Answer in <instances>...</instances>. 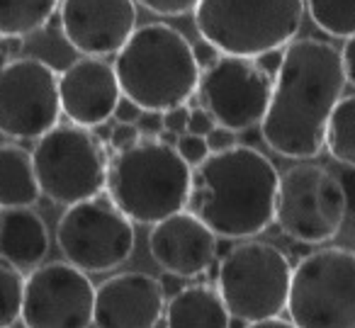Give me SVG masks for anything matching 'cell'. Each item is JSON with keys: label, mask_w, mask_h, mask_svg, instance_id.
<instances>
[{"label": "cell", "mask_w": 355, "mask_h": 328, "mask_svg": "<svg viewBox=\"0 0 355 328\" xmlns=\"http://www.w3.org/2000/svg\"><path fill=\"white\" fill-rule=\"evenodd\" d=\"M175 151L180 153V158H183L190 168H198L200 163L209 156L207 139L198 137V134H190V132H185V134H180V137H178Z\"/></svg>", "instance_id": "25"}, {"label": "cell", "mask_w": 355, "mask_h": 328, "mask_svg": "<svg viewBox=\"0 0 355 328\" xmlns=\"http://www.w3.org/2000/svg\"><path fill=\"white\" fill-rule=\"evenodd\" d=\"M205 139H207L209 153L229 151V148L236 146V132H232V129H224V127H214Z\"/></svg>", "instance_id": "30"}, {"label": "cell", "mask_w": 355, "mask_h": 328, "mask_svg": "<svg viewBox=\"0 0 355 328\" xmlns=\"http://www.w3.org/2000/svg\"><path fill=\"white\" fill-rule=\"evenodd\" d=\"M141 139V134H139L137 124H124V122H117L112 127V132H110V139H107V146L112 148L114 153L117 151H124V148L134 146V144Z\"/></svg>", "instance_id": "27"}, {"label": "cell", "mask_w": 355, "mask_h": 328, "mask_svg": "<svg viewBox=\"0 0 355 328\" xmlns=\"http://www.w3.org/2000/svg\"><path fill=\"white\" fill-rule=\"evenodd\" d=\"M311 22L338 40L355 37V0H304Z\"/></svg>", "instance_id": "23"}, {"label": "cell", "mask_w": 355, "mask_h": 328, "mask_svg": "<svg viewBox=\"0 0 355 328\" xmlns=\"http://www.w3.org/2000/svg\"><path fill=\"white\" fill-rule=\"evenodd\" d=\"M10 59H12V56H10V49H8V40H3V37H0V69H3V66H6Z\"/></svg>", "instance_id": "38"}, {"label": "cell", "mask_w": 355, "mask_h": 328, "mask_svg": "<svg viewBox=\"0 0 355 328\" xmlns=\"http://www.w3.org/2000/svg\"><path fill=\"white\" fill-rule=\"evenodd\" d=\"M22 297H25L22 270L0 258V328L15 326L22 313Z\"/></svg>", "instance_id": "24"}, {"label": "cell", "mask_w": 355, "mask_h": 328, "mask_svg": "<svg viewBox=\"0 0 355 328\" xmlns=\"http://www.w3.org/2000/svg\"><path fill=\"white\" fill-rule=\"evenodd\" d=\"M304 12V0H200L195 27L219 54L256 59L295 42Z\"/></svg>", "instance_id": "5"}, {"label": "cell", "mask_w": 355, "mask_h": 328, "mask_svg": "<svg viewBox=\"0 0 355 328\" xmlns=\"http://www.w3.org/2000/svg\"><path fill=\"white\" fill-rule=\"evenodd\" d=\"M112 66L124 98L153 112L188 103L202 74L188 37L166 22L137 27L114 54Z\"/></svg>", "instance_id": "3"}, {"label": "cell", "mask_w": 355, "mask_h": 328, "mask_svg": "<svg viewBox=\"0 0 355 328\" xmlns=\"http://www.w3.org/2000/svg\"><path fill=\"white\" fill-rule=\"evenodd\" d=\"M188 119H190V107L188 105H178L163 112V132H171L175 137L188 132Z\"/></svg>", "instance_id": "28"}, {"label": "cell", "mask_w": 355, "mask_h": 328, "mask_svg": "<svg viewBox=\"0 0 355 328\" xmlns=\"http://www.w3.org/2000/svg\"><path fill=\"white\" fill-rule=\"evenodd\" d=\"M141 112L144 110L139 107L137 103H132L129 98H119V103H117V107H114V114L112 117L117 119V122H124V124H137V119L141 117Z\"/></svg>", "instance_id": "32"}, {"label": "cell", "mask_w": 355, "mask_h": 328, "mask_svg": "<svg viewBox=\"0 0 355 328\" xmlns=\"http://www.w3.org/2000/svg\"><path fill=\"white\" fill-rule=\"evenodd\" d=\"M193 168L175 146L161 139H139L110 156L105 192L132 224H158L188 207Z\"/></svg>", "instance_id": "4"}, {"label": "cell", "mask_w": 355, "mask_h": 328, "mask_svg": "<svg viewBox=\"0 0 355 328\" xmlns=\"http://www.w3.org/2000/svg\"><path fill=\"white\" fill-rule=\"evenodd\" d=\"M153 328H168V326H166V321H163V318H161V321H158V323H156V326H153Z\"/></svg>", "instance_id": "39"}, {"label": "cell", "mask_w": 355, "mask_h": 328, "mask_svg": "<svg viewBox=\"0 0 355 328\" xmlns=\"http://www.w3.org/2000/svg\"><path fill=\"white\" fill-rule=\"evenodd\" d=\"M338 180L345 192V205H348V214H355V168L345 166L343 173H338Z\"/></svg>", "instance_id": "34"}, {"label": "cell", "mask_w": 355, "mask_h": 328, "mask_svg": "<svg viewBox=\"0 0 355 328\" xmlns=\"http://www.w3.org/2000/svg\"><path fill=\"white\" fill-rule=\"evenodd\" d=\"M137 129L144 139H158V134L163 132V112L144 110L141 117L137 119Z\"/></svg>", "instance_id": "29"}, {"label": "cell", "mask_w": 355, "mask_h": 328, "mask_svg": "<svg viewBox=\"0 0 355 328\" xmlns=\"http://www.w3.org/2000/svg\"><path fill=\"white\" fill-rule=\"evenodd\" d=\"M56 243L66 263L83 273H110L134 253V224L107 195L66 207L56 224Z\"/></svg>", "instance_id": "10"}, {"label": "cell", "mask_w": 355, "mask_h": 328, "mask_svg": "<svg viewBox=\"0 0 355 328\" xmlns=\"http://www.w3.org/2000/svg\"><path fill=\"white\" fill-rule=\"evenodd\" d=\"M334 161L355 168V95H345L334 107L326 127V146Z\"/></svg>", "instance_id": "22"}, {"label": "cell", "mask_w": 355, "mask_h": 328, "mask_svg": "<svg viewBox=\"0 0 355 328\" xmlns=\"http://www.w3.org/2000/svg\"><path fill=\"white\" fill-rule=\"evenodd\" d=\"M256 61L261 64V69L266 71V74H270L272 78H275L277 71H280V64H282V49H277V51H266V54L256 56Z\"/></svg>", "instance_id": "36"}, {"label": "cell", "mask_w": 355, "mask_h": 328, "mask_svg": "<svg viewBox=\"0 0 355 328\" xmlns=\"http://www.w3.org/2000/svg\"><path fill=\"white\" fill-rule=\"evenodd\" d=\"M340 61H343V74L345 80L355 85V37L345 40L343 49H340Z\"/></svg>", "instance_id": "33"}, {"label": "cell", "mask_w": 355, "mask_h": 328, "mask_svg": "<svg viewBox=\"0 0 355 328\" xmlns=\"http://www.w3.org/2000/svg\"><path fill=\"white\" fill-rule=\"evenodd\" d=\"M93 309L95 284L66 260L40 265L25 277L20 313L25 328H88Z\"/></svg>", "instance_id": "13"}, {"label": "cell", "mask_w": 355, "mask_h": 328, "mask_svg": "<svg viewBox=\"0 0 355 328\" xmlns=\"http://www.w3.org/2000/svg\"><path fill=\"white\" fill-rule=\"evenodd\" d=\"M10 328H12V326H10Z\"/></svg>", "instance_id": "40"}, {"label": "cell", "mask_w": 355, "mask_h": 328, "mask_svg": "<svg viewBox=\"0 0 355 328\" xmlns=\"http://www.w3.org/2000/svg\"><path fill=\"white\" fill-rule=\"evenodd\" d=\"M59 20L64 40L83 56L117 54L137 30L134 0H61Z\"/></svg>", "instance_id": "14"}, {"label": "cell", "mask_w": 355, "mask_h": 328, "mask_svg": "<svg viewBox=\"0 0 355 328\" xmlns=\"http://www.w3.org/2000/svg\"><path fill=\"white\" fill-rule=\"evenodd\" d=\"M277 185L275 163L258 148L236 144L193 168L188 212L222 241L256 239L275 221Z\"/></svg>", "instance_id": "2"}, {"label": "cell", "mask_w": 355, "mask_h": 328, "mask_svg": "<svg viewBox=\"0 0 355 328\" xmlns=\"http://www.w3.org/2000/svg\"><path fill=\"white\" fill-rule=\"evenodd\" d=\"M122 90L114 66L98 56H80L59 76L61 114L85 129L107 124Z\"/></svg>", "instance_id": "15"}, {"label": "cell", "mask_w": 355, "mask_h": 328, "mask_svg": "<svg viewBox=\"0 0 355 328\" xmlns=\"http://www.w3.org/2000/svg\"><path fill=\"white\" fill-rule=\"evenodd\" d=\"M270 74L251 56L217 54L200 74L198 100L217 127L248 132L261 127L272 95Z\"/></svg>", "instance_id": "11"}, {"label": "cell", "mask_w": 355, "mask_h": 328, "mask_svg": "<svg viewBox=\"0 0 355 328\" xmlns=\"http://www.w3.org/2000/svg\"><path fill=\"white\" fill-rule=\"evenodd\" d=\"M59 74L35 56H15L0 69V134L42 139L59 124Z\"/></svg>", "instance_id": "12"}, {"label": "cell", "mask_w": 355, "mask_h": 328, "mask_svg": "<svg viewBox=\"0 0 355 328\" xmlns=\"http://www.w3.org/2000/svg\"><path fill=\"white\" fill-rule=\"evenodd\" d=\"M292 265L272 243L256 239L229 245L217 260V282L232 318L243 323L277 318L287 309Z\"/></svg>", "instance_id": "6"}, {"label": "cell", "mask_w": 355, "mask_h": 328, "mask_svg": "<svg viewBox=\"0 0 355 328\" xmlns=\"http://www.w3.org/2000/svg\"><path fill=\"white\" fill-rule=\"evenodd\" d=\"M290 321L297 328H355V250L319 248L292 270Z\"/></svg>", "instance_id": "8"}, {"label": "cell", "mask_w": 355, "mask_h": 328, "mask_svg": "<svg viewBox=\"0 0 355 328\" xmlns=\"http://www.w3.org/2000/svg\"><path fill=\"white\" fill-rule=\"evenodd\" d=\"M217 127L212 117H209L207 110L202 107H193L190 110V119H188V132L190 134H198V137H207L212 129Z\"/></svg>", "instance_id": "31"}, {"label": "cell", "mask_w": 355, "mask_h": 328, "mask_svg": "<svg viewBox=\"0 0 355 328\" xmlns=\"http://www.w3.org/2000/svg\"><path fill=\"white\" fill-rule=\"evenodd\" d=\"M345 83L340 51L331 42L311 37L290 42L282 49L261 139L285 158H316L326 146V127Z\"/></svg>", "instance_id": "1"}, {"label": "cell", "mask_w": 355, "mask_h": 328, "mask_svg": "<svg viewBox=\"0 0 355 328\" xmlns=\"http://www.w3.org/2000/svg\"><path fill=\"white\" fill-rule=\"evenodd\" d=\"M348 216L338 175L324 166L302 161L280 175L275 221L285 236L300 243H326L336 239Z\"/></svg>", "instance_id": "9"}, {"label": "cell", "mask_w": 355, "mask_h": 328, "mask_svg": "<svg viewBox=\"0 0 355 328\" xmlns=\"http://www.w3.org/2000/svg\"><path fill=\"white\" fill-rule=\"evenodd\" d=\"M219 239L193 214L183 209L153 224L148 234V250L163 273L180 277H202L217 260Z\"/></svg>", "instance_id": "17"}, {"label": "cell", "mask_w": 355, "mask_h": 328, "mask_svg": "<svg viewBox=\"0 0 355 328\" xmlns=\"http://www.w3.org/2000/svg\"><path fill=\"white\" fill-rule=\"evenodd\" d=\"M246 328H297L292 321H285V318H263V321H253L248 323Z\"/></svg>", "instance_id": "37"}, {"label": "cell", "mask_w": 355, "mask_h": 328, "mask_svg": "<svg viewBox=\"0 0 355 328\" xmlns=\"http://www.w3.org/2000/svg\"><path fill=\"white\" fill-rule=\"evenodd\" d=\"M61 0H0V37L22 40L44 30Z\"/></svg>", "instance_id": "21"}, {"label": "cell", "mask_w": 355, "mask_h": 328, "mask_svg": "<svg viewBox=\"0 0 355 328\" xmlns=\"http://www.w3.org/2000/svg\"><path fill=\"white\" fill-rule=\"evenodd\" d=\"M49 253V229L32 207L0 209V258L17 270H35Z\"/></svg>", "instance_id": "18"}, {"label": "cell", "mask_w": 355, "mask_h": 328, "mask_svg": "<svg viewBox=\"0 0 355 328\" xmlns=\"http://www.w3.org/2000/svg\"><path fill=\"white\" fill-rule=\"evenodd\" d=\"M166 313L158 277L119 273L95 287L93 323L98 328H153Z\"/></svg>", "instance_id": "16"}, {"label": "cell", "mask_w": 355, "mask_h": 328, "mask_svg": "<svg viewBox=\"0 0 355 328\" xmlns=\"http://www.w3.org/2000/svg\"><path fill=\"white\" fill-rule=\"evenodd\" d=\"M37 182L54 205H78L103 195L107 182V144L93 129L56 124L32 148Z\"/></svg>", "instance_id": "7"}, {"label": "cell", "mask_w": 355, "mask_h": 328, "mask_svg": "<svg viewBox=\"0 0 355 328\" xmlns=\"http://www.w3.org/2000/svg\"><path fill=\"white\" fill-rule=\"evenodd\" d=\"M141 8H146L148 12L161 17H180L188 15V12H195L200 0H134Z\"/></svg>", "instance_id": "26"}, {"label": "cell", "mask_w": 355, "mask_h": 328, "mask_svg": "<svg viewBox=\"0 0 355 328\" xmlns=\"http://www.w3.org/2000/svg\"><path fill=\"white\" fill-rule=\"evenodd\" d=\"M158 282H161V289H163V297L173 299L180 289L185 287V277H180V275H173V273H163L161 277H158Z\"/></svg>", "instance_id": "35"}, {"label": "cell", "mask_w": 355, "mask_h": 328, "mask_svg": "<svg viewBox=\"0 0 355 328\" xmlns=\"http://www.w3.org/2000/svg\"><path fill=\"white\" fill-rule=\"evenodd\" d=\"M163 321L168 328H229L232 313L212 282H195L168 299Z\"/></svg>", "instance_id": "19"}, {"label": "cell", "mask_w": 355, "mask_h": 328, "mask_svg": "<svg viewBox=\"0 0 355 328\" xmlns=\"http://www.w3.org/2000/svg\"><path fill=\"white\" fill-rule=\"evenodd\" d=\"M40 197L32 151L17 144H0V209L32 207Z\"/></svg>", "instance_id": "20"}]
</instances>
